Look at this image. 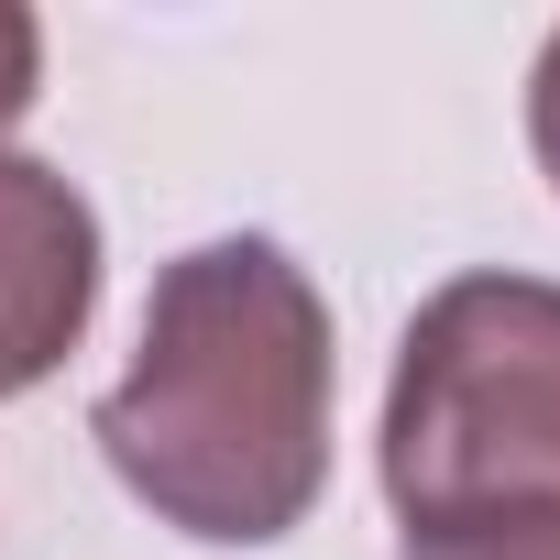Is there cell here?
<instances>
[{"label": "cell", "instance_id": "obj_2", "mask_svg": "<svg viewBox=\"0 0 560 560\" xmlns=\"http://www.w3.org/2000/svg\"><path fill=\"white\" fill-rule=\"evenodd\" d=\"M385 494L407 527L560 505V287L451 275L385 385Z\"/></svg>", "mask_w": 560, "mask_h": 560}, {"label": "cell", "instance_id": "obj_5", "mask_svg": "<svg viewBox=\"0 0 560 560\" xmlns=\"http://www.w3.org/2000/svg\"><path fill=\"white\" fill-rule=\"evenodd\" d=\"M34 78H45V34H34L23 0H0V132L34 110Z\"/></svg>", "mask_w": 560, "mask_h": 560}, {"label": "cell", "instance_id": "obj_6", "mask_svg": "<svg viewBox=\"0 0 560 560\" xmlns=\"http://www.w3.org/2000/svg\"><path fill=\"white\" fill-rule=\"evenodd\" d=\"M527 143H538V176L560 187V34H549L538 67H527Z\"/></svg>", "mask_w": 560, "mask_h": 560}, {"label": "cell", "instance_id": "obj_3", "mask_svg": "<svg viewBox=\"0 0 560 560\" xmlns=\"http://www.w3.org/2000/svg\"><path fill=\"white\" fill-rule=\"evenodd\" d=\"M100 308V209L34 165L0 154V396H34Z\"/></svg>", "mask_w": 560, "mask_h": 560}, {"label": "cell", "instance_id": "obj_1", "mask_svg": "<svg viewBox=\"0 0 560 560\" xmlns=\"http://www.w3.org/2000/svg\"><path fill=\"white\" fill-rule=\"evenodd\" d=\"M100 451L154 527L275 549L330 494V308L264 231H220L154 275L143 352L100 396Z\"/></svg>", "mask_w": 560, "mask_h": 560}, {"label": "cell", "instance_id": "obj_4", "mask_svg": "<svg viewBox=\"0 0 560 560\" xmlns=\"http://www.w3.org/2000/svg\"><path fill=\"white\" fill-rule=\"evenodd\" d=\"M396 560H560V505H505V516H451L407 527Z\"/></svg>", "mask_w": 560, "mask_h": 560}]
</instances>
